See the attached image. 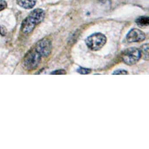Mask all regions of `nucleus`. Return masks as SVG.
<instances>
[{"label":"nucleus","instance_id":"12","mask_svg":"<svg viewBox=\"0 0 149 149\" xmlns=\"http://www.w3.org/2000/svg\"><path fill=\"white\" fill-rule=\"evenodd\" d=\"M112 74L113 75H126V74H128V72L125 70L119 69L115 71Z\"/></svg>","mask_w":149,"mask_h":149},{"label":"nucleus","instance_id":"14","mask_svg":"<svg viewBox=\"0 0 149 149\" xmlns=\"http://www.w3.org/2000/svg\"><path fill=\"white\" fill-rule=\"evenodd\" d=\"M7 33V29L6 27L0 25V35L2 36H5Z\"/></svg>","mask_w":149,"mask_h":149},{"label":"nucleus","instance_id":"9","mask_svg":"<svg viewBox=\"0 0 149 149\" xmlns=\"http://www.w3.org/2000/svg\"><path fill=\"white\" fill-rule=\"evenodd\" d=\"M141 54H143L144 55V59L148 60V44H144L143 45L141 49Z\"/></svg>","mask_w":149,"mask_h":149},{"label":"nucleus","instance_id":"1","mask_svg":"<svg viewBox=\"0 0 149 149\" xmlns=\"http://www.w3.org/2000/svg\"><path fill=\"white\" fill-rule=\"evenodd\" d=\"M45 13L42 9L38 8L33 10L29 15L22 21L21 30L24 33L29 34L35 29L36 25L43 21Z\"/></svg>","mask_w":149,"mask_h":149},{"label":"nucleus","instance_id":"2","mask_svg":"<svg viewBox=\"0 0 149 149\" xmlns=\"http://www.w3.org/2000/svg\"><path fill=\"white\" fill-rule=\"evenodd\" d=\"M43 58H44L43 55L34 46L24 57V67L28 71L33 70L39 66Z\"/></svg>","mask_w":149,"mask_h":149},{"label":"nucleus","instance_id":"8","mask_svg":"<svg viewBox=\"0 0 149 149\" xmlns=\"http://www.w3.org/2000/svg\"><path fill=\"white\" fill-rule=\"evenodd\" d=\"M137 25L140 28H144L149 25V18L148 17H140L136 20Z\"/></svg>","mask_w":149,"mask_h":149},{"label":"nucleus","instance_id":"7","mask_svg":"<svg viewBox=\"0 0 149 149\" xmlns=\"http://www.w3.org/2000/svg\"><path fill=\"white\" fill-rule=\"evenodd\" d=\"M18 4L25 9H31L35 6L36 0H17Z\"/></svg>","mask_w":149,"mask_h":149},{"label":"nucleus","instance_id":"11","mask_svg":"<svg viewBox=\"0 0 149 149\" xmlns=\"http://www.w3.org/2000/svg\"><path fill=\"white\" fill-rule=\"evenodd\" d=\"M67 72L64 70L63 69H59L57 70H54L50 73V74H53V75H64L66 74Z\"/></svg>","mask_w":149,"mask_h":149},{"label":"nucleus","instance_id":"4","mask_svg":"<svg viewBox=\"0 0 149 149\" xmlns=\"http://www.w3.org/2000/svg\"><path fill=\"white\" fill-rule=\"evenodd\" d=\"M141 57V50L133 47L125 50L122 53V58L125 64L127 65H133L139 61Z\"/></svg>","mask_w":149,"mask_h":149},{"label":"nucleus","instance_id":"3","mask_svg":"<svg viewBox=\"0 0 149 149\" xmlns=\"http://www.w3.org/2000/svg\"><path fill=\"white\" fill-rule=\"evenodd\" d=\"M107 42L106 36L101 33H93L86 40L87 47L93 51H97L102 49Z\"/></svg>","mask_w":149,"mask_h":149},{"label":"nucleus","instance_id":"6","mask_svg":"<svg viewBox=\"0 0 149 149\" xmlns=\"http://www.w3.org/2000/svg\"><path fill=\"white\" fill-rule=\"evenodd\" d=\"M146 39V35L143 32L139 29H133L130 30L127 36V41L129 43L140 42Z\"/></svg>","mask_w":149,"mask_h":149},{"label":"nucleus","instance_id":"5","mask_svg":"<svg viewBox=\"0 0 149 149\" xmlns=\"http://www.w3.org/2000/svg\"><path fill=\"white\" fill-rule=\"evenodd\" d=\"M35 47L41 53L43 57H47L51 53L52 49V42L47 38L39 40L35 46Z\"/></svg>","mask_w":149,"mask_h":149},{"label":"nucleus","instance_id":"10","mask_svg":"<svg viewBox=\"0 0 149 149\" xmlns=\"http://www.w3.org/2000/svg\"><path fill=\"white\" fill-rule=\"evenodd\" d=\"M77 71L81 74H88L91 73V70L90 68H87L84 67H79L77 70Z\"/></svg>","mask_w":149,"mask_h":149},{"label":"nucleus","instance_id":"13","mask_svg":"<svg viewBox=\"0 0 149 149\" xmlns=\"http://www.w3.org/2000/svg\"><path fill=\"white\" fill-rule=\"evenodd\" d=\"M7 7V3L4 0H1L0 1V11H1L6 9Z\"/></svg>","mask_w":149,"mask_h":149}]
</instances>
